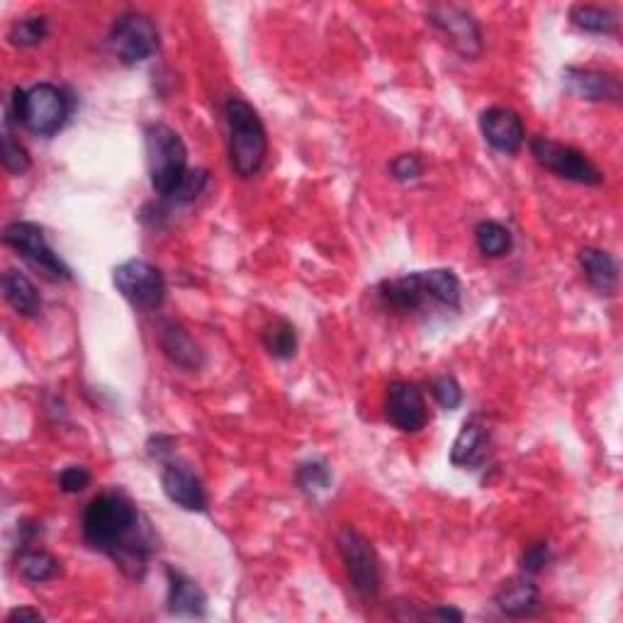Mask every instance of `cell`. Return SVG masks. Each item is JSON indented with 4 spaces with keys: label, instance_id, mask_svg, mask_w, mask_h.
Instances as JSON below:
<instances>
[{
    "label": "cell",
    "instance_id": "cell-1",
    "mask_svg": "<svg viewBox=\"0 0 623 623\" xmlns=\"http://www.w3.org/2000/svg\"><path fill=\"white\" fill-rule=\"evenodd\" d=\"M83 539L135 579L145 577L149 557L157 551L151 523L123 489H107L85 507Z\"/></svg>",
    "mask_w": 623,
    "mask_h": 623
},
{
    "label": "cell",
    "instance_id": "cell-2",
    "mask_svg": "<svg viewBox=\"0 0 623 623\" xmlns=\"http://www.w3.org/2000/svg\"><path fill=\"white\" fill-rule=\"evenodd\" d=\"M224 117L229 129V161L239 178H254L268 154L266 127L261 123L254 105L244 97L232 95L224 103Z\"/></svg>",
    "mask_w": 623,
    "mask_h": 623
},
{
    "label": "cell",
    "instance_id": "cell-3",
    "mask_svg": "<svg viewBox=\"0 0 623 623\" xmlns=\"http://www.w3.org/2000/svg\"><path fill=\"white\" fill-rule=\"evenodd\" d=\"M147 163L151 188L161 198H171L178 188L185 173H188V149L176 129L163 123H149L145 127Z\"/></svg>",
    "mask_w": 623,
    "mask_h": 623
},
{
    "label": "cell",
    "instance_id": "cell-4",
    "mask_svg": "<svg viewBox=\"0 0 623 623\" xmlns=\"http://www.w3.org/2000/svg\"><path fill=\"white\" fill-rule=\"evenodd\" d=\"M336 549L346 565V573L348 579H351L356 595L366 601L378 599L382 577L373 543H370L358 529L344 527L336 535Z\"/></svg>",
    "mask_w": 623,
    "mask_h": 623
},
{
    "label": "cell",
    "instance_id": "cell-5",
    "mask_svg": "<svg viewBox=\"0 0 623 623\" xmlns=\"http://www.w3.org/2000/svg\"><path fill=\"white\" fill-rule=\"evenodd\" d=\"M113 286L135 310L154 312L166 300V278L163 273L141 258H129L113 270Z\"/></svg>",
    "mask_w": 623,
    "mask_h": 623
},
{
    "label": "cell",
    "instance_id": "cell-6",
    "mask_svg": "<svg viewBox=\"0 0 623 623\" xmlns=\"http://www.w3.org/2000/svg\"><path fill=\"white\" fill-rule=\"evenodd\" d=\"M3 244L15 251L20 258H25L30 266L45 273L49 280H71V268L64 264V258L47 242L42 227L35 222H13L5 227Z\"/></svg>",
    "mask_w": 623,
    "mask_h": 623
},
{
    "label": "cell",
    "instance_id": "cell-7",
    "mask_svg": "<svg viewBox=\"0 0 623 623\" xmlns=\"http://www.w3.org/2000/svg\"><path fill=\"white\" fill-rule=\"evenodd\" d=\"M111 47L115 57L125 67H137V64L154 57L159 49V30L154 20L139 13V10H127L111 27Z\"/></svg>",
    "mask_w": 623,
    "mask_h": 623
},
{
    "label": "cell",
    "instance_id": "cell-8",
    "mask_svg": "<svg viewBox=\"0 0 623 623\" xmlns=\"http://www.w3.org/2000/svg\"><path fill=\"white\" fill-rule=\"evenodd\" d=\"M71 115V97L54 83H37L25 93L23 117L20 125L27 127L32 135L51 137L67 125Z\"/></svg>",
    "mask_w": 623,
    "mask_h": 623
},
{
    "label": "cell",
    "instance_id": "cell-9",
    "mask_svg": "<svg viewBox=\"0 0 623 623\" xmlns=\"http://www.w3.org/2000/svg\"><path fill=\"white\" fill-rule=\"evenodd\" d=\"M531 154L539 161V166L555 173L557 178L573 181L579 185H599L604 181L601 171L595 166L592 159L570 145H561L551 137H533Z\"/></svg>",
    "mask_w": 623,
    "mask_h": 623
},
{
    "label": "cell",
    "instance_id": "cell-10",
    "mask_svg": "<svg viewBox=\"0 0 623 623\" xmlns=\"http://www.w3.org/2000/svg\"><path fill=\"white\" fill-rule=\"evenodd\" d=\"M426 18L463 59L473 61L483 54V32L470 10L461 5H431Z\"/></svg>",
    "mask_w": 623,
    "mask_h": 623
},
{
    "label": "cell",
    "instance_id": "cell-11",
    "mask_svg": "<svg viewBox=\"0 0 623 623\" xmlns=\"http://www.w3.org/2000/svg\"><path fill=\"white\" fill-rule=\"evenodd\" d=\"M385 419L402 434H419L429 424V409L419 385L409 380H395L388 385Z\"/></svg>",
    "mask_w": 623,
    "mask_h": 623
},
{
    "label": "cell",
    "instance_id": "cell-12",
    "mask_svg": "<svg viewBox=\"0 0 623 623\" xmlns=\"http://www.w3.org/2000/svg\"><path fill=\"white\" fill-rule=\"evenodd\" d=\"M480 129H483L487 145L501 151V154H517L523 141H527V129H523L519 113H514L511 107H487L480 115Z\"/></svg>",
    "mask_w": 623,
    "mask_h": 623
},
{
    "label": "cell",
    "instance_id": "cell-13",
    "mask_svg": "<svg viewBox=\"0 0 623 623\" xmlns=\"http://www.w3.org/2000/svg\"><path fill=\"white\" fill-rule=\"evenodd\" d=\"M563 83L579 101L589 103H619L621 101V81L619 76L599 69L567 67L563 71Z\"/></svg>",
    "mask_w": 623,
    "mask_h": 623
},
{
    "label": "cell",
    "instance_id": "cell-14",
    "mask_svg": "<svg viewBox=\"0 0 623 623\" xmlns=\"http://www.w3.org/2000/svg\"><path fill=\"white\" fill-rule=\"evenodd\" d=\"M161 487L176 507L185 511H207V492L188 465L166 461L161 473Z\"/></svg>",
    "mask_w": 623,
    "mask_h": 623
},
{
    "label": "cell",
    "instance_id": "cell-15",
    "mask_svg": "<svg viewBox=\"0 0 623 623\" xmlns=\"http://www.w3.org/2000/svg\"><path fill=\"white\" fill-rule=\"evenodd\" d=\"M489 443H492L489 426L483 422V417L473 414V417L465 419L463 429L455 436L451 448V463L461 470L483 468L489 455Z\"/></svg>",
    "mask_w": 623,
    "mask_h": 623
},
{
    "label": "cell",
    "instance_id": "cell-16",
    "mask_svg": "<svg viewBox=\"0 0 623 623\" xmlns=\"http://www.w3.org/2000/svg\"><path fill=\"white\" fill-rule=\"evenodd\" d=\"M495 604L499 607L501 614H507L511 619L533 616L541 607L539 585L533 582V577L523 573L517 577H509L499 585L495 595Z\"/></svg>",
    "mask_w": 623,
    "mask_h": 623
},
{
    "label": "cell",
    "instance_id": "cell-17",
    "mask_svg": "<svg viewBox=\"0 0 623 623\" xmlns=\"http://www.w3.org/2000/svg\"><path fill=\"white\" fill-rule=\"evenodd\" d=\"M159 344H161L163 356H166L171 364H176L178 368L198 370L205 364V354H203L200 344L188 334V330H183V326L176 322H163Z\"/></svg>",
    "mask_w": 623,
    "mask_h": 623
},
{
    "label": "cell",
    "instance_id": "cell-18",
    "mask_svg": "<svg viewBox=\"0 0 623 623\" xmlns=\"http://www.w3.org/2000/svg\"><path fill=\"white\" fill-rule=\"evenodd\" d=\"M169 577V611L176 616H205L207 611V595L203 587L181 570H166Z\"/></svg>",
    "mask_w": 623,
    "mask_h": 623
},
{
    "label": "cell",
    "instance_id": "cell-19",
    "mask_svg": "<svg viewBox=\"0 0 623 623\" xmlns=\"http://www.w3.org/2000/svg\"><path fill=\"white\" fill-rule=\"evenodd\" d=\"M579 268L599 295H614L619 286V266L614 256L604 249H582L579 251Z\"/></svg>",
    "mask_w": 623,
    "mask_h": 623
},
{
    "label": "cell",
    "instance_id": "cell-20",
    "mask_svg": "<svg viewBox=\"0 0 623 623\" xmlns=\"http://www.w3.org/2000/svg\"><path fill=\"white\" fill-rule=\"evenodd\" d=\"M380 300L388 304L390 310H400V312H414L419 310L422 304L429 300L424 292V286L419 280V273H412V276H402V278H392L380 282Z\"/></svg>",
    "mask_w": 623,
    "mask_h": 623
},
{
    "label": "cell",
    "instance_id": "cell-21",
    "mask_svg": "<svg viewBox=\"0 0 623 623\" xmlns=\"http://www.w3.org/2000/svg\"><path fill=\"white\" fill-rule=\"evenodd\" d=\"M3 298L20 316H37L42 312V298L35 282L15 268L3 273Z\"/></svg>",
    "mask_w": 623,
    "mask_h": 623
},
{
    "label": "cell",
    "instance_id": "cell-22",
    "mask_svg": "<svg viewBox=\"0 0 623 623\" xmlns=\"http://www.w3.org/2000/svg\"><path fill=\"white\" fill-rule=\"evenodd\" d=\"M419 280L424 286L426 298L436 300L446 308L458 310L461 308V280H458L451 268H434V270H419Z\"/></svg>",
    "mask_w": 623,
    "mask_h": 623
},
{
    "label": "cell",
    "instance_id": "cell-23",
    "mask_svg": "<svg viewBox=\"0 0 623 623\" xmlns=\"http://www.w3.org/2000/svg\"><path fill=\"white\" fill-rule=\"evenodd\" d=\"M18 570L27 579V582L42 585L59 575L61 563L51 553L42 551V549H25V551H20Z\"/></svg>",
    "mask_w": 623,
    "mask_h": 623
},
{
    "label": "cell",
    "instance_id": "cell-24",
    "mask_svg": "<svg viewBox=\"0 0 623 623\" xmlns=\"http://www.w3.org/2000/svg\"><path fill=\"white\" fill-rule=\"evenodd\" d=\"M570 20L577 30L592 32V35H614L619 27V18L614 10L601 5H573Z\"/></svg>",
    "mask_w": 623,
    "mask_h": 623
},
{
    "label": "cell",
    "instance_id": "cell-25",
    "mask_svg": "<svg viewBox=\"0 0 623 623\" xmlns=\"http://www.w3.org/2000/svg\"><path fill=\"white\" fill-rule=\"evenodd\" d=\"M261 338H264L266 351L273 358L288 360L298 354V332H295L292 322L282 320V316H276V320L268 322L264 334H261Z\"/></svg>",
    "mask_w": 623,
    "mask_h": 623
},
{
    "label": "cell",
    "instance_id": "cell-26",
    "mask_svg": "<svg viewBox=\"0 0 623 623\" xmlns=\"http://www.w3.org/2000/svg\"><path fill=\"white\" fill-rule=\"evenodd\" d=\"M475 244L483 256L501 258L511 251L514 236L505 224H499L495 220H485L475 227Z\"/></svg>",
    "mask_w": 623,
    "mask_h": 623
},
{
    "label": "cell",
    "instance_id": "cell-27",
    "mask_svg": "<svg viewBox=\"0 0 623 623\" xmlns=\"http://www.w3.org/2000/svg\"><path fill=\"white\" fill-rule=\"evenodd\" d=\"M49 35V23H47V18L45 15H30V18H23V20H18V23H13V27H10L8 32V39L13 42L15 47H37L42 45V42L47 39Z\"/></svg>",
    "mask_w": 623,
    "mask_h": 623
},
{
    "label": "cell",
    "instance_id": "cell-28",
    "mask_svg": "<svg viewBox=\"0 0 623 623\" xmlns=\"http://www.w3.org/2000/svg\"><path fill=\"white\" fill-rule=\"evenodd\" d=\"M3 166L8 173H13V176H25L32 166L27 149L15 139L13 123H10L8 117L3 119Z\"/></svg>",
    "mask_w": 623,
    "mask_h": 623
},
{
    "label": "cell",
    "instance_id": "cell-29",
    "mask_svg": "<svg viewBox=\"0 0 623 623\" xmlns=\"http://www.w3.org/2000/svg\"><path fill=\"white\" fill-rule=\"evenodd\" d=\"M295 483L302 492L308 495H316V492L330 489L332 485V468L326 465V461H308L298 468L295 473Z\"/></svg>",
    "mask_w": 623,
    "mask_h": 623
},
{
    "label": "cell",
    "instance_id": "cell-30",
    "mask_svg": "<svg viewBox=\"0 0 623 623\" xmlns=\"http://www.w3.org/2000/svg\"><path fill=\"white\" fill-rule=\"evenodd\" d=\"M431 395L441 409L453 412L463 404V388L453 376H439L431 380Z\"/></svg>",
    "mask_w": 623,
    "mask_h": 623
},
{
    "label": "cell",
    "instance_id": "cell-31",
    "mask_svg": "<svg viewBox=\"0 0 623 623\" xmlns=\"http://www.w3.org/2000/svg\"><path fill=\"white\" fill-rule=\"evenodd\" d=\"M207 181H210V173H207L205 169H188V173H185L183 181L178 183V188L173 191V195H171L169 200H173V203H193L195 198H198V195H203Z\"/></svg>",
    "mask_w": 623,
    "mask_h": 623
},
{
    "label": "cell",
    "instance_id": "cell-32",
    "mask_svg": "<svg viewBox=\"0 0 623 623\" xmlns=\"http://www.w3.org/2000/svg\"><path fill=\"white\" fill-rule=\"evenodd\" d=\"M551 557H553L551 555V545L545 543V541L529 543L527 549H523V553H521V573L529 575V577L541 575L545 567H549Z\"/></svg>",
    "mask_w": 623,
    "mask_h": 623
},
{
    "label": "cell",
    "instance_id": "cell-33",
    "mask_svg": "<svg viewBox=\"0 0 623 623\" xmlns=\"http://www.w3.org/2000/svg\"><path fill=\"white\" fill-rule=\"evenodd\" d=\"M390 176L400 183H409L422 178L424 173V161L417 154H400L390 161Z\"/></svg>",
    "mask_w": 623,
    "mask_h": 623
},
{
    "label": "cell",
    "instance_id": "cell-34",
    "mask_svg": "<svg viewBox=\"0 0 623 623\" xmlns=\"http://www.w3.org/2000/svg\"><path fill=\"white\" fill-rule=\"evenodd\" d=\"M91 470L83 468V465H69L61 470L59 475V487L61 492H67V495H79L85 487L91 485Z\"/></svg>",
    "mask_w": 623,
    "mask_h": 623
},
{
    "label": "cell",
    "instance_id": "cell-35",
    "mask_svg": "<svg viewBox=\"0 0 623 623\" xmlns=\"http://www.w3.org/2000/svg\"><path fill=\"white\" fill-rule=\"evenodd\" d=\"M18 621H27V623H37V621H45V616L39 614L37 609H30V607H18L10 611L5 616V623H18Z\"/></svg>",
    "mask_w": 623,
    "mask_h": 623
}]
</instances>
